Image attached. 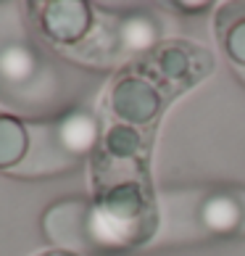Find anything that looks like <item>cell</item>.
I'll use <instances>...</instances> for the list:
<instances>
[{
    "mask_svg": "<svg viewBox=\"0 0 245 256\" xmlns=\"http://www.w3.org/2000/svg\"><path fill=\"white\" fill-rule=\"evenodd\" d=\"M42 256H71V254H63V251H50V254H42Z\"/></svg>",
    "mask_w": 245,
    "mask_h": 256,
    "instance_id": "52a82bcc",
    "label": "cell"
},
{
    "mask_svg": "<svg viewBox=\"0 0 245 256\" xmlns=\"http://www.w3.org/2000/svg\"><path fill=\"white\" fill-rule=\"evenodd\" d=\"M92 14L84 3H48L42 14V30L55 42H77L87 34Z\"/></svg>",
    "mask_w": 245,
    "mask_h": 256,
    "instance_id": "3957f363",
    "label": "cell"
},
{
    "mask_svg": "<svg viewBox=\"0 0 245 256\" xmlns=\"http://www.w3.org/2000/svg\"><path fill=\"white\" fill-rule=\"evenodd\" d=\"M177 8L180 11H206L209 3H177Z\"/></svg>",
    "mask_w": 245,
    "mask_h": 256,
    "instance_id": "8992f818",
    "label": "cell"
},
{
    "mask_svg": "<svg viewBox=\"0 0 245 256\" xmlns=\"http://www.w3.org/2000/svg\"><path fill=\"white\" fill-rule=\"evenodd\" d=\"M219 40L238 64H245V14H219Z\"/></svg>",
    "mask_w": 245,
    "mask_h": 256,
    "instance_id": "5b68a950",
    "label": "cell"
},
{
    "mask_svg": "<svg viewBox=\"0 0 245 256\" xmlns=\"http://www.w3.org/2000/svg\"><path fill=\"white\" fill-rule=\"evenodd\" d=\"M203 64L211 66V58L206 50H198L185 42H166L148 58V72L153 82H174L185 88L209 72L203 69Z\"/></svg>",
    "mask_w": 245,
    "mask_h": 256,
    "instance_id": "7a4b0ae2",
    "label": "cell"
},
{
    "mask_svg": "<svg viewBox=\"0 0 245 256\" xmlns=\"http://www.w3.org/2000/svg\"><path fill=\"white\" fill-rule=\"evenodd\" d=\"M29 138H26L24 124L16 116L0 114V169H8L18 164L26 154Z\"/></svg>",
    "mask_w": 245,
    "mask_h": 256,
    "instance_id": "277c9868",
    "label": "cell"
},
{
    "mask_svg": "<svg viewBox=\"0 0 245 256\" xmlns=\"http://www.w3.org/2000/svg\"><path fill=\"white\" fill-rule=\"evenodd\" d=\"M164 106L161 88L143 74H124L111 88V108L124 124H148Z\"/></svg>",
    "mask_w": 245,
    "mask_h": 256,
    "instance_id": "6da1fadb",
    "label": "cell"
}]
</instances>
